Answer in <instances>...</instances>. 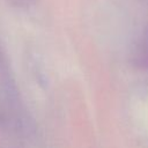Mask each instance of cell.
Masks as SVG:
<instances>
[{"label":"cell","mask_w":148,"mask_h":148,"mask_svg":"<svg viewBox=\"0 0 148 148\" xmlns=\"http://www.w3.org/2000/svg\"><path fill=\"white\" fill-rule=\"evenodd\" d=\"M136 60L141 66L148 67V31L145 34V36L142 37V39L138 46Z\"/></svg>","instance_id":"obj_1"},{"label":"cell","mask_w":148,"mask_h":148,"mask_svg":"<svg viewBox=\"0 0 148 148\" xmlns=\"http://www.w3.org/2000/svg\"><path fill=\"white\" fill-rule=\"evenodd\" d=\"M25 1H28V2H29V0H25Z\"/></svg>","instance_id":"obj_2"}]
</instances>
